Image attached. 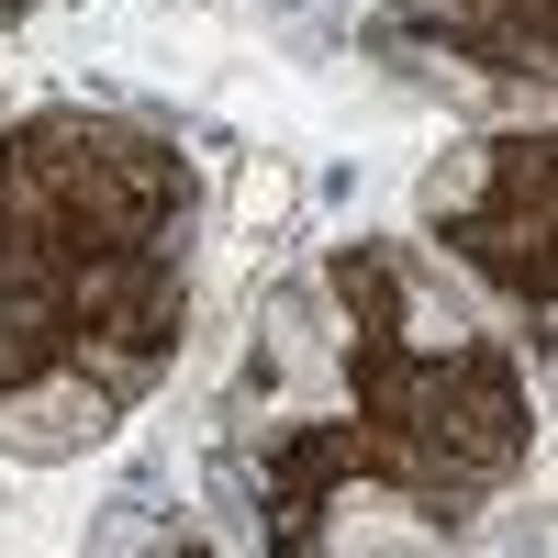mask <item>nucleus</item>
Wrapping results in <instances>:
<instances>
[{"label": "nucleus", "mask_w": 558, "mask_h": 558, "mask_svg": "<svg viewBox=\"0 0 558 558\" xmlns=\"http://www.w3.org/2000/svg\"><path fill=\"white\" fill-rule=\"evenodd\" d=\"M89 436H101V391H89V380H57V391L0 402V447H12V458H78Z\"/></svg>", "instance_id": "nucleus-1"}, {"label": "nucleus", "mask_w": 558, "mask_h": 558, "mask_svg": "<svg viewBox=\"0 0 558 558\" xmlns=\"http://www.w3.org/2000/svg\"><path fill=\"white\" fill-rule=\"evenodd\" d=\"M336 547H436V525H413L391 492H357L347 514H336Z\"/></svg>", "instance_id": "nucleus-2"}, {"label": "nucleus", "mask_w": 558, "mask_h": 558, "mask_svg": "<svg viewBox=\"0 0 558 558\" xmlns=\"http://www.w3.org/2000/svg\"><path fill=\"white\" fill-rule=\"evenodd\" d=\"M425 191H436V202H470V191H481V157H447V168L425 179Z\"/></svg>", "instance_id": "nucleus-3"}, {"label": "nucleus", "mask_w": 558, "mask_h": 558, "mask_svg": "<svg viewBox=\"0 0 558 558\" xmlns=\"http://www.w3.org/2000/svg\"><path fill=\"white\" fill-rule=\"evenodd\" d=\"M547 413H558V380H547Z\"/></svg>", "instance_id": "nucleus-4"}]
</instances>
